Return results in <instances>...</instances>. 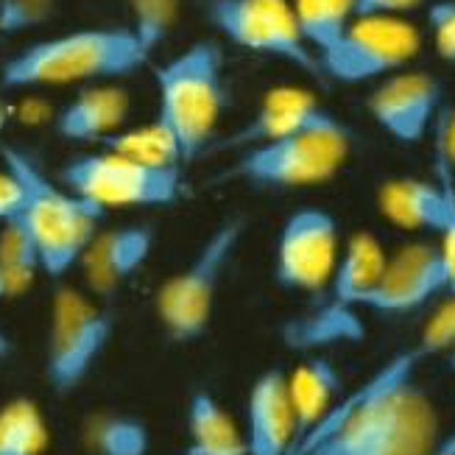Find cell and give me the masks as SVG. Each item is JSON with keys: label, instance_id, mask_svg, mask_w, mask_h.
Instances as JSON below:
<instances>
[{"label": "cell", "instance_id": "cell-1", "mask_svg": "<svg viewBox=\"0 0 455 455\" xmlns=\"http://www.w3.org/2000/svg\"><path fill=\"white\" fill-rule=\"evenodd\" d=\"M452 347L455 296H447L419 339L344 394L291 455H433L444 433L436 403L417 383V371Z\"/></svg>", "mask_w": 455, "mask_h": 455}, {"label": "cell", "instance_id": "cell-2", "mask_svg": "<svg viewBox=\"0 0 455 455\" xmlns=\"http://www.w3.org/2000/svg\"><path fill=\"white\" fill-rule=\"evenodd\" d=\"M148 65V56L129 26L76 28L12 53L0 68L4 90L73 87L112 82Z\"/></svg>", "mask_w": 455, "mask_h": 455}, {"label": "cell", "instance_id": "cell-3", "mask_svg": "<svg viewBox=\"0 0 455 455\" xmlns=\"http://www.w3.org/2000/svg\"><path fill=\"white\" fill-rule=\"evenodd\" d=\"M0 160L23 185V207L17 221L31 235L43 274L62 280L78 263L101 232L107 210L76 196L62 182H53L26 151L0 146Z\"/></svg>", "mask_w": 455, "mask_h": 455}, {"label": "cell", "instance_id": "cell-4", "mask_svg": "<svg viewBox=\"0 0 455 455\" xmlns=\"http://www.w3.org/2000/svg\"><path fill=\"white\" fill-rule=\"evenodd\" d=\"M156 117L180 148L182 165L212 148L227 109L224 48L215 39H196L154 70Z\"/></svg>", "mask_w": 455, "mask_h": 455}, {"label": "cell", "instance_id": "cell-5", "mask_svg": "<svg viewBox=\"0 0 455 455\" xmlns=\"http://www.w3.org/2000/svg\"><path fill=\"white\" fill-rule=\"evenodd\" d=\"M246 227L243 215H229L212 227L190 260L156 291L154 313L171 344H196L210 332L224 276L243 243Z\"/></svg>", "mask_w": 455, "mask_h": 455}, {"label": "cell", "instance_id": "cell-6", "mask_svg": "<svg viewBox=\"0 0 455 455\" xmlns=\"http://www.w3.org/2000/svg\"><path fill=\"white\" fill-rule=\"evenodd\" d=\"M115 313L78 288H59L51 299L43 374L56 397L82 388L112 344Z\"/></svg>", "mask_w": 455, "mask_h": 455}, {"label": "cell", "instance_id": "cell-7", "mask_svg": "<svg viewBox=\"0 0 455 455\" xmlns=\"http://www.w3.org/2000/svg\"><path fill=\"white\" fill-rule=\"evenodd\" d=\"M352 151L349 126L307 132L237 151L224 180L257 190H291L324 185L339 176Z\"/></svg>", "mask_w": 455, "mask_h": 455}, {"label": "cell", "instance_id": "cell-8", "mask_svg": "<svg viewBox=\"0 0 455 455\" xmlns=\"http://www.w3.org/2000/svg\"><path fill=\"white\" fill-rule=\"evenodd\" d=\"M199 6L210 28L227 43L324 82L322 62L305 43L291 0H199Z\"/></svg>", "mask_w": 455, "mask_h": 455}, {"label": "cell", "instance_id": "cell-9", "mask_svg": "<svg viewBox=\"0 0 455 455\" xmlns=\"http://www.w3.org/2000/svg\"><path fill=\"white\" fill-rule=\"evenodd\" d=\"M59 182L95 207H168L185 190L182 168H156L115 151L78 154L59 171Z\"/></svg>", "mask_w": 455, "mask_h": 455}, {"label": "cell", "instance_id": "cell-10", "mask_svg": "<svg viewBox=\"0 0 455 455\" xmlns=\"http://www.w3.org/2000/svg\"><path fill=\"white\" fill-rule=\"evenodd\" d=\"M422 48L417 26L403 17H358L327 56L322 73L327 82L366 84L405 70Z\"/></svg>", "mask_w": 455, "mask_h": 455}, {"label": "cell", "instance_id": "cell-11", "mask_svg": "<svg viewBox=\"0 0 455 455\" xmlns=\"http://www.w3.org/2000/svg\"><path fill=\"white\" fill-rule=\"evenodd\" d=\"M339 219L315 204L288 212L274 243V283L293 293L327 291L341 257Z\"/></svg>", "mask_w": 455, "mask_h": 455}, {"label": "cell", "instance_id": "cell-12", "mask_svg": "<svg viewBox=\"0 0 455 455\" xmlns=\"http://www.w3.org/2000/svg\"><path fill=\"white\" fill-rule=\"evenodd\" d=\"M447 296L450 283L439 246L417 241L388 254L380 283L358 302V310L374 315H408Z\"/></svg>", "mask_w": 455, "mask_h": 455}, {"label": "cell", "instance_id": "cell-13", "mask_svg": "<svg viewBox=\"0 0 455 455\" xmlns=\"http://www.w3.org/2000/svg\"><path fill=\"white\" fill-rule=\"evenodd\" d=\"M366 109L391 140L411 146L436 126L444 109V87L433 73L400 70L369 92Z\"/></svg>", "mask_w": 455, "mask_h": 455}, {"label": "cell", "instance_id": "cell-14", "mask_svg": "<svg viewBox=\"0 0 455 455\" xmlns=\"http://www.w3.org/2000/svg\"><path fill=\"white\" fill-rule=\"evenodd\" d=\"M347 126L335 112H330L319 98L302 87H276L266 92L249 121L232 132L219 146L221 151H243L260 143L285 140V137L307 134V132H327Z\"/></svg>", "mask_w": 455, "mask_h": 455}, {"label": "cell", "instance_id": "cell-15", "mask_svg": "<svg viewBox=\"0 0 455 455\" xmlns=\"http://www.w3.org/2000/svg\"><path fill=\"white\" fill-rule=\"evenodd\" d=\"M243 439L249 455H291L299 425L283 369H266L254 378L246 394Z\"/></svg>", "mask_w": 455, "mask_h": 455}, {"label": "cell", "instance_id": "cell-16", "mask_svg": "<svg viewBox=\"0 0 455 455\" xmlns=\"http://www.w3.org/2000/svg\"><path fill=\"white\" fill-rule=\"evenodd\" d=\"M154 243L156 229L151 224H124L115 229H101L84 251L82 263H78L87 283V293H92L95 299L112 296L146 266Z\"/></svg>", "mask_w": 455, "mask_h": 455}, {"label": "cell", "instance_id": "cell-17", "mask_svg": "<svg viewBox=\"0 0 455 455\" xmlns=\"http://www.w3.org/2000/svg\"><path fill=\"white\" fill-rule=\"evenodd\" d=\"M433 165H436V180H388L380 193L378 204L386 221L408 232H427L439 235L444 215H447V180H450V163L439 146H433Z\"/></svg>", "mask_w": 455, "mask_h": 455}, {"label": "cell", "instance_id": "cell-18", "mask_svg": "<svg viewBox=\"0 0 455 455\" xmlns=\"http://www.w3.org/2000/svg\"><path fill=\"white\" fill-rule=\"evenodd\" d=\"M129 115V95L121 87H87L56 112L53 129L70 143H104L117 134Z\"/></svg>", "mask_w": 455, "mask_h": 455}, {"label": "cell", "instance_id": "cell-19", "mask_svg": "<svg viewBox=\"0 0 455 455\" xmlns=\"http://www.w3.org/2000/svg\"><path fill=\"white\" fill-rule=\"evenodd\" d=\"M280 335L285 347H291L293 352L322 355V349H330V347L363 341L366 327H363L361 310L324 299L319 305H313L310 310H305L302 315H296V319L285 322Z\"/></svg>", "mask_w": 455, "mask_h": 455}, {"label": "cell", "instance_id": "cell-20", "mask_svg": "<svg viewBox=\"0 0 455 455\" xmlns=\"http://www.w3.org/2000/svg\"><path fill=\"white\" fill-rule=\"evenodd\" d=\"M288 391L296 425H299V439H296L299 444L341 400V371L327 355H305V361L296 363V369L288 374Z\"/></svg>", "mask_w": 455, "mask_h": 455}, {"label": "cell", "instance_id": "cell-21", "mask_svg": "<svg viewBox=\"0 0 455 455\" xmlns=\"http://www.w3.org/2000/svg\"><path fill=\"white\" fill-rule=\"evenodd\" d=\"M388 254L371 232H355L341 249L339 266L327 285V299L358 310V302L380 283Z\"/></svg>", "mask_w": 455, "mask_h": 455}, {"label": "cell", "instance_id": "cell-22", "mask_svg": "<svg viewBox=\"0 0 455 455\" xmlns=\"http://www.w3.org/2000/svg\"><path fill=\"white\" fill-rule=\"evenodd\" d=\"M185 455H249L243 430L210 391H196L188 403Z\"/></svg>", "mask_w": 455, "mask_h": 455}, {"label": "cell", "instance_id": "cell-23", "mask_svg": "<svg viewBox=\"0 0 455 455\" xmlns=\"http://www.w3.org/2000/svg\"><path fill=\"white\" fill-rule=\"evenodd\" d=\"M293 12L305 43L319 62L355 23V0H293Z\"/></svg>", "mask_w": 455, "mask_h": 455}, {"label": "cell", "instance_id": "cell-24", "mask_svg": "<svg viewBox=\"0 0 455 455\" xmlns=\"http://www.w3.org/2000/svg\"><path fill=\"white\" fill-rule=\"evenodd\" d=\"M84 442L95 455H148L151 433L132 413L104 411L84 422Z\"/></svg>", "mask_w": 455, "mask_h": 455}, {"label": "cell", "instance_id": "cell-25", "mask_svg": "<svg viewBox=\"0 0 455 455\" xmlns=\"http://www.w3.org/2000/svg\"><path fill=\"white\" fill-rule=\"evenodd\" d=\"M48 447V425L39 405L17 397L0 408V455H43Z\"/></svg>", "mask_w": 455, "mask_h": 455}, {"label": "cell", "instance_id": "cell-26", "mask_svg": "<svg viewBox=\"0 0 455 455\" xmlns=\"http://www.w3.org/2000/svg\"><path fill=\"white\" fill-rule=\"evenodd\" d=\"M107 151H115L126 156V160L143 163V165H156V168H182V156L176 148L173 137L156 124H146L137 129H121L117 134L107 137L101 143Z\"/></svg>", "mask_w": 455, "mask_h": 455}, {"label": "cell", "instance_id": "cell-27", "mask_svg": "<svg viewBox=\"0 0 455 455\" xmlns=\"http://www.w3.org/2000/svg\"><path fill=\"white\" fill-rule=\"evenodd\" d=\"M180 9L182 0H129V28L148 59L165 45L176 20H180Z\"/></svg>", "mask_w": 455, "mask_h": 455}, {"label": "cell", "instance_id": "cell-28", "mask_svg": "<svg viewBox=\"0 0 455 455\" xmlns=\"http://www.w3.org/2000/svg\"><path fill=\"white\" fill-rule=\"evenodd\" d=\"M53 9L56 0H0V34L14 36L45 26Z\"/></svg>", "mask_w": 455, "mask_h": 455}, {"label": "cell", "instance_id": "cell-29", "mask_svg": "<svg viewBox=\"0 0 455 455\" xmlns=\"http://www.w3.org/2000/svg\"><path fill=\"white\" fill-rule=\"evenodd\" d=\"M427 26L439 56L455 68V0H436V4H430Z\"/></svg>", "mask_w": 455, "mask_h": 455}, {"label": "cell", "instance_id": "cell-30", "mask_svg": "<svg viewBox=\"0 0 455 455\" xmlns=\"http://www.w3.org/2000/svg\"><path fill=\"white\" fill-rule=\"evenodd\" d=\"M436 246L442 251V260L447 268L450 296H455V171L447 180V215H444L442 232L436 235Z\"/></svg>", "mask_w": 455, "mask_h": 455}, {"label": "cell", "instance_id": "cell-31", "mask_svg": "<svg viewBox=\"0 0 455 455\" xmlns=\"http://www.w3.org/2000/svg\"><path fill=\"white\" fill-rule=\"evenodd\" d=\"M20 207H23V185L9 168H0V227L17 219Z\"/></svg>", "mask_w": 455, "mask_h": 455}, {"label": "cell", "instance_id": "cell-32", "mask_svg": "<svg viewBox=\"0 0 455 455\" xmlns=\"http://www.w3.org/2000/svg\"><path fill=\"white\" fill-rule=\"evenodd\" d=\"M425 0H355V20L358 17H400L419 9Z\"/></svg>", "mask_w": 455, "mask_h": 455}, {"label": "cell", "instance_id": "cell-33", "mask_svg": "<svg viewBox=\"0 0 455 455\" xmlns=\"http://www.w3.org/2000/svg\"><path fill=\"white\" fill-rule=\"evenodd\" d=\"M433 134H436V143H433V146L442 148L444 160L455 171V107H444L442 109L436 126H433Z\"/></svg>", "mask_w": 455, "mask_h": 455}, {"label": "cell", "instance_id": "cell-34", "mask_svg": "<svg viewBox=\"0 0 455 455\" xmlns=\"http://www.w3.org/2000/svg\"><path fill=\"white\" fill-rule=\"evenodd\" d=\"M12 339H9V335L4 332V330H0V361H4V358H9V355H12Z\"/></svg>", "mask_w": 455, "mask_h": 455}, {"label": "cell", "instance_id": "cell-35", "mask_svg": "<svg viewBox=\"0 0 455 455\" xmlns=\"http://www.w3.org/2000/svg\"><path fill=\"white\" fill-rule=\"evenodd\" d=\"M6 124H9V107H6L4 98H0V132L6 129Z\"/></svg>", "mask_w": 455, "mask_h": 455}, {"label": "cell", "instance_id": "cell-36", "mask_svg": "<svg viewBox=\"0 0 455 455\" xmlns=\"http://www.w3.org/2000/svg\"><path fill=\"white\" fill-rule=\"evenodd\" d=\"M447 361H450V369L455 371V347H452V349L447 352Z\"/></svg>", "mask_w": 455, "mask_h": 455}]
</instances>
